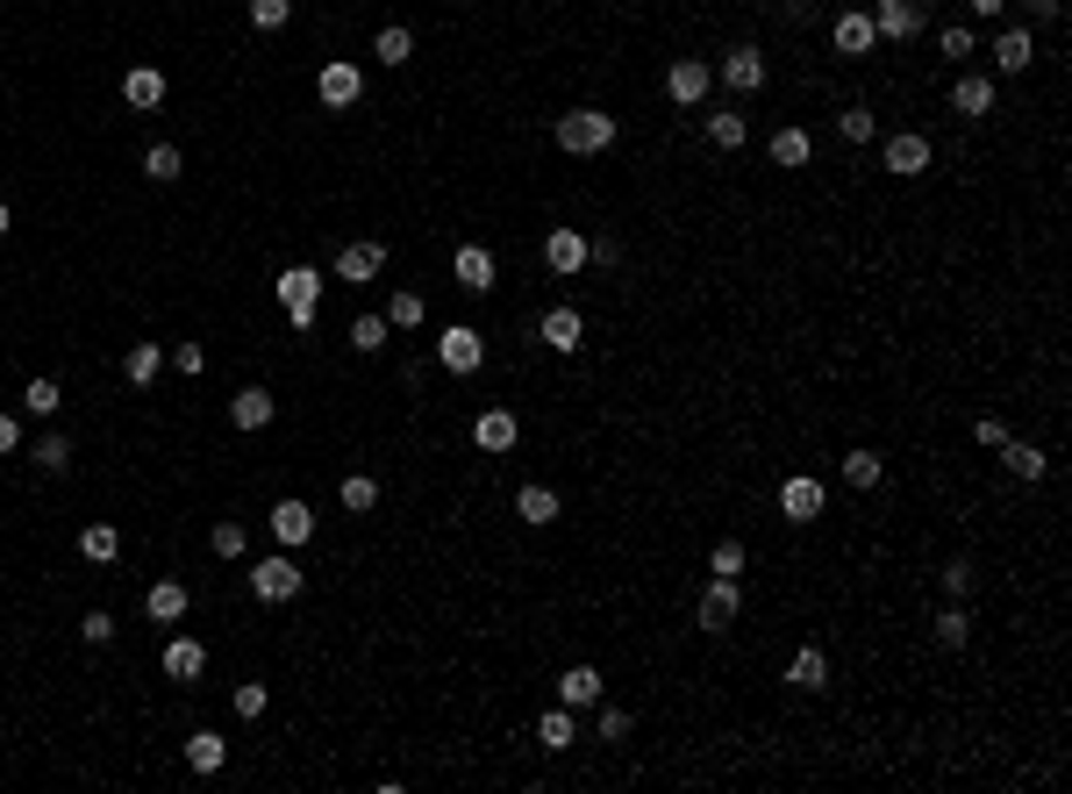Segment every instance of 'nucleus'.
I'll list each match as a JSON object with an SVG mask.
<instances>
[{
    "mask_svg": "<svg viewBox=\"0 0 1072 794\" xmlns=\"http://www.w3.org/2000/svg\"><path fill=\"white\" fill-rule=\"evenodd\" d=\"M551 137H558V151L594 157V151H608V143H615V115H608V108H572V115L551 122Z\"/></svg>",
    "mask_w": 1072,
    "mask_h": 794,
    "instance_id": "f257e3e1",
    "label": "nucleus"
},
{
    "mask_svg": "<svg viewBox=\"0 0 1072 794\" xmlns=\"http://www.w3.org/2000/svg\"><path fill=\"white\" fill-rule=\"evenodd\" d=\"M315 294H323V273H315V265H287V273H279V301H287V323L301 329H315Z\"/></svg>",
    "mask_w": 1072,
    "mask_h": 794,
    "instance_id": "f03ea898",
    "label": "nucleus"
},
{
    "mask_svg": "<svg viewBox=\"0 0 1072 794\" xmlns=\"http://www.w3.org/2000/svg\"><path fill=\"white\" fill-rule=\"evenodd\" d=\"M437 365H443V373H458V380H465V373H479V365H487V337L465 329V323H451L437 337Z\"/></svg>",
    "mask_w": 1072,
    "mask_h": 794,
    "instance_id": "7ed1b4c3",
    "label": "nucleus"
},
{
    "mask_svg": "<svg viewBox=\"0 0 1072 794\" xmlns=\"http://www.w3.org/2000/svg\"><path fill=\"white\" fill-rule=\"evenodd\" d=\"M301 580H307V572L293 566L287 552H279V558H257V566H251V594H257V602H293V594H301Z\"/></svg>",
    "mask_w": 1072,
    "mask_h": 794,
    "instance_id": "20e7f679",
    "label": "nucleus"
},
{
    "mask_svg": "<svg viewBox=\"0 0 1072 794\" xmlns=\"http://www.w3.org/2000/svg\"><path fill=\"white\" fill-rule=\"evenodd\" d=\"M315 93H323V108H357V93H365V72L351 65V58H337V65H323V79H315Z\"/></svg>",
    "mask_w": 1072,
    "mask_h": 794,
    "instance_id": "39448f33",
    "label": "nucleus"
},
{
    "mask_svg": "<svg viewBox=\"0 0 1072 794\" xmlns=\"http://www.w3.org/2000/svg\"><path fill=\"white\" fill-rule=\"evenodd\" d=\"M708 87H715V65H701V58H680V65L665 72V93H672L680 108H701Z\"/></svg>",
    "mask_w": 1072,
    "mask_h": 794,
    "instance_id": "423d86ee",
    "label": "nucleus"
},
{
    "mask_svg": "<svg viewBox=\"0 0 1072 794\" xmlns=\"http://www.w3.org/2000/svg\"><path fill=\"white\" fill-rule=\"evenodd\" d=\"M379 265H387V251H379L373 237H357L337 251V279H351V287H365V279H379Z\"/></svg>",
    "mask_w": 1072,
    "mask_h": 794,
    "instance_id": "0eeeda50",
    "label": "nucleus"
},
{
    "mask_svg": "<svg viewBox=\"0 0 1072 794\" xmlns=\"http://www.w3.org/2000/svg\"><path fill=\"white\" fill-rule=\"evenodd\" d=\"M187 608H193V594L179 588V580H157V588L143 594V616L165 622V630H179V622H187Z\"/></svg>",
    "mask_w": 1072,
    "mask_h": 794,
    "instance_id": "6e6552de",
    "label": "nucleus"
},
{
    "mask_svg": "<svg viewBox=\"0 0 1072 794\" xmlns=\"http://www.w3.org/2000/svg\"><path fill=\"white\" fill-rule=\"evenodd\" d=\"M494 251H487V243H458V287L465 294H494Z\"/></svg>",
    "mask_w": 1072,
    "mask_h": 794,
    "instance_id": "1a4fd4ad",
    "label": "nucleus"
},
{
    "mask_svg": "<svg viewBox=\"0 0 1072 794\" xmlns=\"http://www.w3.org/2000/svg\"><path fill=\"white\" fill-rule=\"evenodd\" d=\"M786 688H800V694L830 688V658H822V644H800V652L786 658Z\"/></svg>",
    "mask_w": 1072,
    "mask_h": 794,
    "instance_id": "9d476101",
    "label": "nucleus"
},
{
    "mask_svg": "<svg viewBox=\"0 0 1072 794\" xmlns=\"http://www.w3.org/2000/svg\"><path fill=\"white\" fill-rule=\"evenodd\" d=\"M886 173H901V179L930 173V137H916V129H901V137H886Z\"/></svg>",
    "mask_w": 1072,
    "mask_h": 794,
    "instance_id": "9b49d317",
    "label": "nucleus"
},
{
    "mask_svg": "<svg viewBox=\"0 0 1072 794\" xmlns=\"http://www.w3.org/2000/svg\"><path fill=\"white\" fill-rule=\"evenodd\" d=\"M715 79H722L730 93H758V87H766V58H758V51H730L722 65H715Z\"/></svg>",
    "mask_w": 1072,
    "mask_h": 794,
    "instance_id": "f8f14e48",
    "label": "nucleus"
},
{
    "mask_svg": "<svg viewBox=\"0 0 1072 794\" xmlns=\"http://www.w3.org/2000/svg\"><path fill=\"white\" fill-rule=\"evenodd\" d=\"M736 608H744V588H736V580H715V588L701 594V630H730Z\"/></svg>",
    "mask_w": 1072,
    "mask_h": 794,
    "instance_id": "ddd939ff",
    "label": "nucleus"
},
{
    "mask_svg": "<svg viewBox=\"0 0 1072 794\" xmlns=\"http://www.w3.org/2000/svg\"><path fill=\"white\" fill-rule=\"evenodd\" d=\"M780 508H786L794 522H816V516H822V480H816V472H794V480L780 487Z\"/></svg>",
    "mask_w": 1072,
    "mask_h": 794,
    "instance_id": "4468645a",
    "label": "nucleus"
},
{
    "mask_svg": "<svg viewBox=\"0 0 1072 794\" xmlns=\"http://www.w3.org/2000/svg\"><path fill=\"white\" fill-rule=\"evenodd\" d=\"M265 522H273V537H279V544H287V552H293V544H307V537H315V508H307V501H279V508H273V516H265Z\"/></svg>",
    "mask_w": 1072,
    "mask_h": 794,
    "instance_id": "2eb2a0df",
    "label": "nucleus"
},
{
    "mask_svg": "<svg viewBox=\"0 0 1072 794\" xmlns=\"http://www.w3.org/2000/svg\"><path fill=\"white\" fill-rule=\"evenodd\" d=\"M207 673V644L201 638H165V680H201Z\"/></svg>",
    "mask_w": 1072,
    "mask_h": 794,
    "instance_id": "dca6fc26",
    "label": "nucleus"
},
{
    "mask_svg": "<svg viewBox=\"0 0 1072 794\" xmlns=\"http://www.w3.org/2000/svg\"><path fill=\"white\" fill-rule=\"evenodd\" d=\"M601 694H608V680H601L594 666H565V680H558V702L565 708H594Z\"/></svg>",
    "mask_w": 1072,
    "mask_h": 794,
    "instance_id": "f3484780",
    "label": "nucleus"
},
{
    "mask_svg": "<svg viewBox=\"0 0 1072 794\" xmlns=\"http://www.w3.org/2000/svg\"><path fill=\"white\" fill-rule=\"evenodd\" d=\"M472 444L494 451V458H501V451H515V408H487V415L472 423Z\"/></svg>",
    "mask_w": 1072,
    "mask_h": 794,
    "instance_id": "a211bd4d",
    "label": "nucleus"
},
{
    "mask_svg": "<svg viewBox=\"0 0 1072 794\" xmlns=\"http://www.w3.org/2000/svg\"><path fill=\"white\" fill-rule=\"evenodd\" d=\"M273 415H279V401L265 394V387H243V394L229 401V423H237V430H265Z\"/></svg>",
    "mask_w": 1072,
    "mask_h": 794,
    "instance_id": "6ab92c4d",
    "label": "nucleus"
},
{
    "mask_svg": "<svg viewBox=\"0 0 1072 794\" xmlns=\"http://www.w3.org/2000/svg\"><path fill=\"white\" fill-rule=\"evenodd\" d=\"M836 51H844V58H866L872 51V43H880V29H872V15H858V8H852V15H836Z\"/></svg>",
    "mask_w": 1072,
    "mask_h": 794,
    "instance_id": "aec40b11",
    "label": "nucleus"
},
{
    "mask_svg": "<svg viewBox=\"0 0 1072 794\" xmlns=\"http://www.w3.org/2000/svg\"><path fill=\"white\" fill-rule=\"evenodd\" d=\"M544 265L551 273H579V265H587V237H579V229H551L544 237Z\"/></svg>",
    "mask_w": 1072,
    "mask_h": 794,
    "instance_id": "412c9836",
    "label": "nucleus"
},
{
    "mask_svg": "<svg viewBox=\"0 0 1072 794\" xmlns=\"http://www.w3.org/2000/svg\"><path fill=\"white\" fill-rule=\"evenodd\" d=\"M122 101H129V108H157V101H165V72H157V65L122 72Z\"/></svg>",
    "mask_w": 1072,
    "mask_h": 794,
    "instance_id": "4be33fe9",
    "label": "nucleus"
},
{
    "mask_svg": "<svg viewBox=\"0 0 1072 794\" xmlns=\"http://www.w3.org/2000/svg\"><path fill=\"white\" fill-rule=\"evenodd\" d=\"M222 759H229V738H222V730H193L187 738V766L193 773H222Z\"/></svg>",
    "mask_w": 1072,
    "mask_h": 794,
    "instance_id": "5701e85b",
    "label": "nucleus"
},
{
    "mask_svg": "<svg viewBox=\"0 0 1072 794\" xmlns=\"http://www.w3.org/2000/svg\"><path fill=\"white\" fill-rule=\"evenodd\" d=\"M579 337H587L579 308H551V315H544V344H551V351H565V358H572V351H579Z\"/></svg>",
    "mask_w": 1072,
    "mask_h": 794,
    "instance_id": "b1692460",
    "label": "nucleus"
},
{
    "mask_svg": "<svg viewBox=\"0 0 1072 794\" xmlns=\"http://www.w3.org/2000/svg\"><path fill=\"white\" fill-rule=\"evenodd\" d=\"M1030 58H1037L1030 29H1001V36H994V65H1001V72H1030Z\"/></svg>",
    "mask_w": 1072,
    "mask_h": 794,
    "instance_id": "393cba45",
    "label": "nucleus"
},
{
    "mask_svg": "<svg viewBox=\"0 0 1072 794\" xmlns=\"http://www.w3.org/2000/svg\"><path fill=\"white\" fill-rule=\"evenodd\" d=\"M515 516H522L529 530H544V522H558V494H551V487H522V494H515Z\"/></svg>",
    "mask_w": 1072,
    "mask_h": 794,
    "instance_id": "a878e982",
    "label": "nucleus"
},
{
    "mask_svg": "<svg viewBox=\"0 0 1072 794\" xmlns=\"http://www.w3.org/2000/svg\"><path fill=\"white\" fill-rule=\"evenodd\" d=\"M872 29H880L886 43H901V36H916V8H908V0H880V8H872Z\"/></svg>",
    "mask_w": 1072,
    "mask_h": 794,
    "instance_id": "bb28decb",
    "label": "nucleus"
},
{
    "mask_svg": "<svg viewBox=\"0 0 1072 794\" xmlns=\"http://www.w3.org/2000/svg\"><path fill=\"white\" fill-rule=\"evenodd\" d=\"M79 552L93 558V566H115V558H122V537H115V522H86V530H79Z\"/></svg>",
    "mask_w": 1072,
    "mask_h": 794,
    "instance_id": "cd10ccee",
    "label": "nucleus"
},
{
    "mask_svg": "<svg viewBox=\"0 0 1072 794\" xmlns=\"http://www.w3.org/2000/svg\"><path fill=\"white\" fill-rule=\"evenodd\" d=\"M808 157H816V137H808V129H780V137H772V165H780V173H794Z\"/></svg>",
    "mask_w": 1072,
    "mask_h": 794,
    "instance_id": "c85d7f7f",
    "label": "nucleus"
},
{
    "mask_svg": "<svg viewBox=\"0 0 1072 794\" xmlns=\"http://www.w3.org/2000/svg\"><path fill=\"white\" fill-rule=\"evenodd\" d=\"M1001 466L1016 472V480H1044V472H1051V458H1044L1037 444H1016V437H1008V444H1001Z\"/></svg>",
    "mask_w": 1072,
    "mask_h": 794,
    "instance_id": "c756f323",
    "label": "nucleus"
},
{
    "mask_svg": "<svg viewBox=\"0 0 1072 794\" xmlns=\"http://www.w3.org/2000/svg\"><path fill=\"white\" fill-rule=\"evenodd\" d=\"M951 108H958V115H987V108H994V79H980V72H966V79L951 87Z\"/></svg>",
    "mask_w": 1072,
    "mask_h": 794,
    "instance_id": "7c9ffc66",
    "label": "nucleus"
},
{
    "mask_svg": "<svg viewBox=\"0 0 1072 794\" xmlns=\"http://www.w3.org/2000/svg\"><path fill=\"white\" fill-rule=\"evenodd\" d=\"M880 480H886V458H880V451H852V458H844V487L866 494V487H880Z\"/></svg>",
    "mask_w": 1072,
    "mask_h": 794,
    "instance_id": "2f4dec72",
    "label": "nucleus"
},
{
    "mask_svg": "<svg viewBox=\"0 0 1072 794\" xmlns=\"http://www.w3.org/2000/svg\"><path fill=\"white\" fill-rule=\"evenodd\" d=\"M537 744H544V752H572V744H579V730H572V708H551L544 723H537Z\"/></svg>",
    "mask_w": 1072,
    "mask_h": 794,
    "instance_id": "473e14b6",
    "label": "nucleus"
},
{
    "mask_svg": "<svg viewBox=\"0 0 1072 794\" xmlns=\"http://www.w3.org/2000/svg\"><path fill=\"white\" fill-rule=\"evenodd\" d=\"M157 365H165V344H129V358H122V373H129V387H151Z\"/></svg>",
    "mask_w": 1072,
    "mask_h": 794,
    "instance_id": "72a5a7b5",
    "label": "nucleus"
},
{
    "mask_svg": "<svg viewBox=\"0 0 1072 794\" xmlns=\"http://www.w3.org/2000/svg\"><path fill=\"white\" fill-rule=\"evenodd\" d=\"M387 337H393L387 315H357L351 323V351H387Z\"/></svg>",
    "mask_w": 1072,
    "mask_h": 794,
    "instance_id": "f704fd0d",
    "label": "nucleus"
},
{
    "mask_svg": "<svg viewBox=\"0 0 1072 794\" xmlns=\"http://www.w3.org/2000/svg\"><path fill=\"white\" fill-rule=\"evenodd\" d=\"M343 508H351V516H373V508H379V480L351 472V480H343Z\"/></svg>",
    "mask_w": 1072,
    "mask_h": 794,
    "instance_id": "c9c22d12",
    "label": "nucleus"
},
{
    "mask_svg": "<svg viewBox=\"0 0 1072 794\" xmlns=\"http://www.w3.org/2000/svg\"><path fill=\"white\" fill-rule=\"evenodd\" d=\"M207 544H215V558H243V552H251V530H243V522H215Z\"/></svg>",
    "mask_w": 1072,
    "mask_h": 794,
    "instance_id": "e433bc0d",
    "label": "nucleus"
},
{
    "mask_svg": "<svg viewBox=\"0 0 1072 794\" xmlns=\"http://www.w3.org/2000/svg\"><path fill=\"white\" fill-rule=\"evenodd\" d=\"M387 329H401V337H408V329H423V294H393V301H387Z\"/></svg>",
    "mask_w": 1072,
    "mask_h": 794,
    "instance_id": "4c0bfd02",
    "label": "nucleus"
},
{
    "mask_svg": "<svg viewBox=\"0 0 1072 794\" xmlns=\"http://www.w3.org/2000/svg\"><path fill=\"white\" fill-rule=\"evenodd\" d=\"M966 638H972L966 608H944V616H936V644H944V652H966Z\"/></svg>",
    "mask_w": 1072,
    "mask_h": 794,
    "instance_id": "58836bf2",
    "label": "nucleus"
},
{
    "mask_svg": "<svg viewBox=\"0 0 1072 794\" xmlns=\"http://www.w3.org/2000/svg\"><path fill=\"white\" fill-rule=\"evenodd\" d=\"M872 129H880V122H872V108H866V101H858V108H844V115H836V137H844V143H866Z\"/></svg>",
    "mask_w": 1072,
    "mask_h": 794,
    "instance_id": "ea45409f",
    "label": "nucleus"
},
{
    "mask_svg": "<svg viewBox=\"0 0 1072 794\" xmlns=\"http://www.w3.org/2000/svg\"><path fill=\"white\" fill-rule=\"evenodd\" d=\"M708 143L715 151H744V115H708Z\"/></svg>",
    "mask_w": 1072,
    "mask_h": 794,
    "instance_id": "a19ab883",
    "label": "nucleus"
},
{
    "mask_svg": "<svg viewBox=\"0 0 1072 794\" xmlns=\"http://www.w3.org/2000/svg\"><path fill=\"white\" fill-rule=\"evenodd\" d=\"M708 572H715V580H736V572H744V544H736V537H722V544L708 552Z\"/></svg>",
    "mask_w": 1072,
    "mask_h": 794,
    "instance_id": "79ce46f5",
    "label": "nucleus"
},
{
    "mask_svg": "<svg viewBox=\"0 0 1072 794\" xmlns=\"http://www.w3.org/2000/svg\"><path fill=\"white\" fill-rule=\"evenodd\" d=\"M373 51L387 58L393 72H401V65H408V58H415V36H408V29H379V43H373Z\"/></svg>",
    "mask_w": 1072,
    "mask_h": 794,
    "instance_id": "37998d69",
    "label": "nucleus"
},
{
    "mask_svg": "<svg viewBox=\"0 0 1072 794\" xmlns=\"http://www.w3.org/2000/svg\"><path fill=\"white\" fill-rule=\"evenodd\" d=\"M143 173H151V179H179L187 165H179V151H172V143H151V151H143Z\"/></svg>",
    "mask_w": 1072,
    "mask_h": 794,
    "instance_id": "c03bdc74",
    "label": "nucleus"
},
{
    "mask_svg": "<svg viewBox=\"0 0 1072 794\" xmlns=\"http://www.w3.org/2000/svg\"><path fill=\"white\" fill-rule=\"evenodd\" d=\"M22 408L29 415H58V380H29L22 387Z\"/></svg>",
    "mask_w": 1072,
    "mask_h": 794,
    "instance_id": "a18cd8bd",
    "label": "nucleus"
},
{
    "mask_svg": "<svg viewBox=\"0 0 1072 794\" xmlns=\"http://www.w3.org/2000/svg\"><path fill=\"white\" fill-rule=\"evenodd\" d=\"M36 466H43V472H65L72 466V444H65V437H43V444H36Z\"/></svg>",
    "mask_w": 1072,
    "mask_h": 794,
    "instance_id": "49530a36",
    "label": "nucleus"
},
{
    "mask_svg": "<svg viewBox=\"0 0 1072 794\" xmlns=\"http://www.w3.org/2000/svg\"><path fill=\"white\" fill-rule=\"evenodd\" d=\"M944 594H951V602L972 594V558H951V566H944Z\"/></svg>",
    "mask_w": 1072,
    "mask_h": 794,
    "instance_id": "de8ad7c7",
    "label": "nucleus"
},
{
    "mask_svg": "<svg viewBox=\"0 0 1072 794\" xmlns=\"http://www.w3.org/2000/svg\"><path fill=\"white\" fill-rule=\"evenodd\" d=\"M287 8L293 0H251V22L257 29H287Z\"/></svg>",
    "mask_w": 1072,
    "mask_h": 794,
    "instance_id": "09e8293b",
    "label": "nucleus"
},
{
    "mask_svg": "<svg viewBox=\"0 0 1072 794\" xmlns=\"http://www.w3.org/2000/svg\"><path fill=\"white\" fill-rule=\"evenodd\" d=\"M265 702H273L265 680H243V688H237V716H265Z\"/></svg>",
    "mask_w": 1072,
    "mask_h": 794,
    "instance_id": "8fccbe9b",
    "label": "nucleus"
},
{
    "mask_svg": "<svg viewBox=\"0 0 1072 794\" xmlns=\"http://www.w3.org/2000/svg\"><path fill=\"white\" fill-rule=\"evenodd\" d=\"M630 738V708H601V744H622Z\"/></svg>",
    "mask_w": 1072,
    "mask_h": 794,
    "instance_id": "3c124183",
    "label": "nucleus"
},
{
    "mask_svg": "<svg viewBox=\"0 0 1072 794\" xmlns=\"http://www.w3.org/2000/svg\"><path fill=\"white\" fill-rule=\"evenodd\" d=\"M79 638H86V644H108V638H115V616H108V608H93V616L79 622Z\"/></svg>",
    "mask_w": 1072,
    "mask_h": 794,
    "instance_id": "603ef678",
    "label": "nucleus"
},
{
    "mask_svg": "<svg viewBox=\"0 0 1072 794\" xmlns=\"http://www.w3.org/2000/svg\"><path fill=\"white\" fill-rule=\"evenodd\" d=\"M587 265H622V243L615 237H587Z\"/></svg>",
    "mask_w": 1072,
    "mask_h": 794,
    "instance_id": "864d4df0",
    "label": "nucleus"
},
{
    "mask_svg": "<svg viewBox=\"0 0 1072 794\" xmlns=\"http://www.w3.org/2000/svg\"><path fill=\"white\" fill-rule=\"evenodd\" d=\"M972 444H987V451H1001V444H1008V430H1001V423H994V415H980V423H972Z\"/></svg>",
    "mask_w": 1072,
    "mask_h": 794,
    "instance_id": "5fc2aeb1",
    "label": "nucleus"
},
{
    "mask_svg": "<svg viewBox=\"0 0 1072 794\" xmlns=\"http://www.w3.org/2000/svg\"><path fill=\"white\" fill-rule=\"evenodd\" d=\"M936 51H944V58H972V29H944V36H936Z\"/></svg>",
    "mask_w": 1072,
    "mask_h": 794,
    "instance_id": "6e6d98bb",
    "label": "nucleus"
},
{
    "mask_svg": "<svg viewBox=\"0 0 1072 794\" xmlns=\"http://www.w3.org/2000/svg\"><path fill=\"white\" fill-rule=\"evenodd\" d=\"M172 365H179V373H201L207 351H201V344H172Z\"/></svg>",
    "mask_w": 1072,
    "mask_h": 794,
    "instance_id": "4d7b16f0",
    "label": "nucleus"
},
{
    "mask_svg": "<svg viewBox=\"0 0 1072 794\" xmlns=\"http://www.w3.org/2000/svg\"><path fill=\"white\" fill-rule=\"evenodd\" d=\"M15 444H22V423H15V415H0V458H8Z\"/></svg>",
    "mask_w": 1072,
    "mask_h": 794,
    "instance_id": "13d9d810",
    "label": "nucleus"
},
{
    "mask_svg": "<svg viewBox=\"0 0 1072 794\" xmlns=\"http://www.w3.org/2000/svg\"><path fill=\"white\" fill-rule=\"evenodd\" d=\"M1008 0H972V15H1001Z\"/></svg>",
    "mask_w": 1072,
    "mask_h": 794,
    "instance_id": "bf43d9fd",
    "label": "nucleus"
},
{
    "mask_svg": "<svg viewBox=\"0 0 1072 794\" xmlns=\"http://www.w3.org/2000/svg\"><path fill=\"white\" fill-rule=\"evenodd\" d=\"M1030 8H1037V15H1044V22H1051V15H1058V8H1065V0H1030Z\"/></svg>",
    "mask_w": 1072,
    "mask_h": 794,
    "instance_id": "052dcab7",
    "label": "nucleus"
},
{
    "mask_svg": "<svg viewBox=\"0 0 1072 794\" xmlns=\"http://www.w3.org/2000/svg\"><path fill=\"white\" fill-rule=\"evenodd\" d=\"M8 229H15V215H8V201H0V237H8Z\"/></svg>",
    "mask_w": 1072,
    "mask_h": 794,
    "instance_id": "680f3d73",
    "label": "nucleus"
},
{
    "mask_svg": "<svg viewBox=\"0 0 1072 794\" xmlns=\"http://www.w3.org/2000/svg\"><path fill=\"white\" fill-rule=\"evenodd\" d=\"M908 8H916V15H922V8H930V0H908Z\"/></svg>",
    "mask_w": 1072,
    "mask_h": 794,
    "instance_id": "e2e57ef3",
    "label": "nucleus"
}]
</instances>
